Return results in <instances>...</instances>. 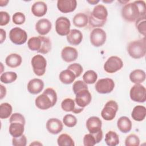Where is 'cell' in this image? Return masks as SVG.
Segmentation results:
<instances>
[{
  "label": "cell",
  "mask_w": 146,
  "mask_h": 146,
  "mask_svg": "<svg viewBox=\"0 0 146 146\" xmlns=\"http://www.w3.org/2000/svg\"><path fill=\"white\" fill-rule=\"evenodd\" d=\"M63 123L68 127H73L77 123V119L73 115L67 114L63 118Z\"/></svg>",
  "instance_id": "f35d334b"
},
{
  "label": "cell",
  "mask_w": 146,
  "mask_h": 146,
  "mask_svg": "<svg viewBox=\"0 0 146 146\" xmlns=\"http://www.w3.org/2000/svg\"><path fill=\"white\" fill-rule=\"evenodd\" d=\"M75 102L79 107L84 108L91 102L92 96L88 89H83L79 91L76 94Z\"/></svg>",
  "instance_id": "4fadbf2b"
},
{
  "label": "cell",
  "mask_w": 146,
  "mask_h": 146,
  "mask_svg": "<svg viewBox=\"0 0 146 146\" xmlns=\"http://www.w3.org/2000/svg\"><path fill=\"white\" fill-rule=\"evenodd\" d=\"M0 33H1V37H0V43H2L6 39V31L2 29H0Z\"/></svg>",
  "instance_id": "bcb514c9"
},
{
  "label": "cell",
  "mask_w": 146,
  "mask_h": 146,
  "mask_svg": "<svg viewBox=\"0 0 146 146\" xmlns=\"http://www.w3.org/2000/svg\"><path fill=\"white\" fill-rule=\"evenodd\" d=\"M98 78V75L93 70L87 71L83 75V80L86 84H94L96 82Z\"/></svg>",
  "instance_id": "8d00e7d4"
},
{
  "label": "cell",
  "mask_w": 146,
  "mask_h": 146,
  "mask_svg": "<svg viewBox=\"0 0 146 146\" xmlns=\"http://www.w3.org/2000/svg\"><path fill=\"white\" fill-rule=\"evenodd\" d=\"M145 2L135 1L125 4L121 9V16L127 22H136L138 19L145 17Z\"/></svg>",
  "instance_id": "6da1fadb"
},
{
  "label": "cell",
  "mask_w": 146,
  "mask_h": 146,
  "mask_svg": "<svg viewBox=\"0 0 146 146\" xmlns=\"http://www.w3.org/2000/svg\"><path fill=\"white\" fill-rule=\"evenodd\" d=\"M22 62L21 56L18 54L12 53L9 55L5 59V63L7 66L11 68H16L21 65Z\"/></svg>",
  "instance_id": "484cf974"
},
{
  "label": "cell",
  "mask_w": 146,
  "mask_h": 146,
  "mask_svg": "<svg viewBox=\"0 0 146 146\" xmlns=\"http://www.w3.org/2000/svg\"><path fill=\"white\" fill-rule=\"evenodd\" d=\"M127 51L129 56L134 59H140L144 57L146 53L145 36L141 39L129 42L127 46Z\"/></svg>",
  "instance_id": "277c9868"
},
{
  "label": "cell",
  "mask_w": 146,
  "mask_h": 146,
  "mask_svg": "<svg viewBox=\"0 0 146 146\" xmlns=\"http://www.w3.org/2000/svg\"><path fill=\"white\" fill-rule=\"evenodd\" d=\"M126 146H139L140 145V139L135 134H130L125 140Z\"/></svg>",
  "instance_id": "74e56055"
},
{
  "label": "cell",
  "mask_w": 146,
  "mask_h": 146,
  "mask_svg": "<svg viewBox=\"0 0 146 146\" xmlns=\"http://www.w3.org/2000/svg\"><path fill=\"white\" fill-rule=\"evenodd\" d=\"M9 38L12 43L17 45H21L27 41V34L25 30L16 27L10 31Z\"/></svg>",
  "instance_id": "9c48e42d"
},
{
  "label": "cell",
  "mask_w": 146,
  "mask_h": 146,
  "mask_svg": "<svg viewBox=\"0 0 146 146\" xmlns=\"http://www.w3.org/2000/svg\"><path fill=\"white\" fill-rule=\"evenodd\" d=\"M42 145V144H41V143H39V141H37L36 143V141H34V143H31L30 144V145Z\"/></svg>",
  "instance_id": "f907efd6"
},
{
  "label": "cell",
  "mask_w": 146,
  "mask_h": 146,
  "mask_svg": "<svg viewBox=\"0 0 146 146\" xmlns=\"http://www.w3.org/2000/svg\"><path fill=\"white\" fill-rule=\"evenodd\" d=\"M31 63L33 71L35 75L40 76L44 74L47 66V61L43 56L39 54L34 56L32 58Z\"/></svg>",
  "instance_id": "5b68a950"
},
{
  "label": "cell",
  "mask_w": 146,
  "mask_h": 146,
  "mask_svg": "<svg viewBox=\"0 0 146 146\" xmlns=\"http://www.w3.org/2000/svg\"><path fill=\"white\" fill-rule=\"evenodd\" d=\"M87 2L91 5H96L98 2H99V1H95V0H92V1H87Z\"/></svg>",
  "instance_id": "681fc988"
},
{
  "label": "cell",
  "mask_w": 146,
  "mask_h": 146,
  "mask_svg": "<svg viewBox=\"0 0 146 146\" xmlns=\"http://www.w3.org/2000/svg\"><path fill=\"white\" fill-rule=\"evenodd\" d=\"M41 45L42 39L40 36L30 38L27 41L28 47L32 51H36L38 52L40 49Z\"/></svg>",
  "instance_id": "1f68e13d"
},
{
  "label": "cell",
  "mask_w": 146,
  "mask_h": 146,
  "mask_svg": "<svg viewBox=\"0 0 146 146\" xmlns=\"http://www.w3.org/2000/svg\"><path fill=\"white\" fill-rule=\"evenodd\" d=\"M106 33L100 28H95L90 33V42L95 47H100L104 44L106 40Z\"/></svg>",
  "instance_id": "8fae6325"
},
{
  "label": "cell",
  "mask_w": 146,
  "mask_h": 146,
  "mask_svg": "<svg viewBox=\"0 0 146 146\" xmlns=\"http://www.w3.org/2000/svg\"><path fill=\"white\" fill-rule=\"evenodd\" d=\"M70 21L66 17H60L55 21V30L60 36L67 35L70 31Z\"/></svg>",
  "instance_id": "7c38bea8"
},
{
  "label": "cell",
  "mask_w": 146,
  "mask_h": 146,
  "mask_svg": "<svg viewBox=\"0 0 146 146\" xmlns=\"http://www.w3.org/2000/svg\"><path fill=\"white\" fill-rule=\"evenodd\" d=\"M105 141L108 146H115L119 143V135L114 131H108L105 136Z\"/></svg>",
  "instance_id": "4dcf8cb0"
},
{
  "label": "cell",
  "mask_w": 146,
  "mask_h": 146,
  "mask_svg": "<svg viewBox=\"0 0 146 146\" xmlns=\"http://www.w3.org/2000/svg\"><path fill=\"white\" fill-rule=\"evenodd\" d=\"M117 110V103L114 100H109L106 103L104 108L102 110L101 116L106 120H112L115 117Z\"/></svg>",
  "instance_id": "8992f818"
},
{
  "label": "cell",
  "mask_w": 146,
  "mask_h": 146,
  "mask_svg": "<svg viewBox=\"0 0 146 146\" xmlns=\"http://www.w3.org/2000/svg\"><path fill=\"white\" fill-rule=\"evenodd\" d=\"M78 56V51L76 48L72 47H65L61 51V56L62 59L67 63L75 61L77 59Z\"/></svg>",
  "instance_id": "ac0fdd59"
},
{
  "label": "cell",
  "mask_w": 146,
  "mask_h": 146,
  "mask_svg": "<svg viewBox=\"0 0 146 146\" xmlns=\"http://www.w3.org/2000/svg\"><path fill=\"white\" fill-rule=\"evenodd\" d=\"M117 126L120 132L126 133L131 130L132 122L128 117L121 116L117 120Z\"/></svg>",
  "instance_id": "d4e9b609"
},
{
  "label": "cell",
  "mask_w": 146,
  "mask_h": 146,
  "mask_svg": "<svg viewBox=\"0 0 146 146\" xmlns=\"http://www.w3.org/2000/svg\"><path fill=\"white\" fill-rule=\"evenodd\" d=\"M67 69L72 71L76 78L80 76L83 71V68L82 66L78 63H74L69 65L67 67Z\"/></svg>",
  "instance_id": "60d3db41"
},
{
  "label": "cell",
  "mask_w": 146,
  "mask_h": 146,
  "mask_svg": "<svg viewBox=\"0 0 146 146\" xmlns=\"http://www.w3.org/2000/svg\"><path fill=\"white\" fill-rule=\"evenodd\" d=\"M58 144L59 146H74L75 143L72 137L68 134L62 133L57 139Z\"/></svg>",
  "instance_id": "d6a6232c"
},
{
  "label": "cell",
  "mask_w": 146,
  "mask_h": 146,
  "mask_svg": "<svg viewBox=\"0 0 146 146\" xmlns=\"http://www.w3.org/2000/svg\"><path fill=\"white\" fill-rule=\"evenodd\" d=\"M74 25L78 27L82 28L85 27L88 22V18L87 15L82 13L76 14L72 19Z\"/></svg>",
  "instance_id": "f546056e"
},
{
  "label": "cell",
  "mask_w": 146,
  "mask_h": 146,
  "mask_svg": "<svg viewBox=\"0 0 146 146\" xmlns=\"http://www.w3.org/2000/svg\"><path fill=\"white\" fill-rule=\"evenodd\" d=\"M17 79V74L15 72L8 71L3 72L0 76V80L2 83L8 84L14 82Z\"/></svg>",
  "instance_id": "836d02e7"
},
{
  "label": "cell",
  "mask_w": 146,
  "mask_h": 146,
  "mask_svg": "<svg viewBox=\"0 0 146 146\" xmlns=\"http://www.w3.org/2000/svg\"><path fill=\"white\" fill-rule=\"evenodd\" d=\"M83 89H88L87 84L83 81L77 80L74 83L72 86V90L75 94H76L79 91Z\"/></svg>",
  "instance_id": "ee69618b"
},
{
  "label": "cell",
  "mask_w": 146,
  "mask_h": 146,
  "mask_svg": "<svg viewBox=\"0 0 146 146\" xmlns=\"http://www.w3.org/2000/svg\"><path fill=\"white\" fill-rule=\"evenodd\" d=\"M102 122L97 116H91L86 121V127L90 133H96L102 130Z\"/></svg>",
  "instance_id": "9a60e30c"
},
{
  "label": "cell",
  "mask_w": 146,
  "mask_h": 146,
  "mask_svg": "<svg viewBox=\"0 0 146 146\" xmlns=\"http://www.w3.org/2000/svg\"><path fill=\"white\" fill-rule=\"evenodd\" d=\"M95 87L96 91L99 94H108L113 91L115 87V83L111 78L100 79L97 81Z\"/></svg>",
  "instance_id": "30bf717a"
},
{
  "label": "cell",
  "mask_w": 146,
  "mask_h": 146,
  "mask_svg": "<svg viewBox=\"0 0 146 146\" xmlns=\"http://www.w3.org/2000/svg\"><path fill=\"white\" fill-rule=\"evenodd\" d=\"M47 11V5L42 1L35 2L31 7V12L37 17L44 16Z\"/></svg>",
  "instance_id": "cb8c5ba5"
},
{
  "label": "cell",
  "mask_w": 146,
  "mask_h": 146,
  "mask_svg": "<svg viewBox=\"0 0 146 146\" xmlns=\"http://www.w3.org/2000/svg\"><path fill=\"white\" fill-rule=\"evenodd\" d=\"M130 98L132 100L143 103L146 100V89L145 87L140 84H135L130 90Z\"/></svg>",
  "instance_id": "52a82bcc"
},
{
  "label": "cell",
  "mask_w": 146,
  "mask_h": 146,
  "mask_svg": "<svg viewBox=\"0 0 146 146\" xmlns=\"http://www.w3.org/2000/svg\"><path fill=\"white\" fill-rule=\"evenodd\" d=\"M108 11L103 5H98L94 7L89 17V23L93 27H102L106 22Z\"/></svg>",
  "instance_id": "3957f363"
},
{
  "label": "cell",
  "mask_w": 146,
  "mask_h": 146,
  "mask_svg": "<svg viewBox=\"0 0 146 146\" xmlns=\"http://www.w3.org/2000/svg\"><path fill=\"white\" fill-rule=\"evenodd\" d=\"M103 139L102 130L96 133H87L83 137V144L84 146H94L99 143Z\"/></svg>",
  "instance_id": "d6986e66"
},
{
  "label": "cell",
  "mask_w": 146,
  "mask_h": 146,
  "mask_svg": "<svg viewBox=\"0 0 146 146\" xmlns=\"http://www.w3.org/2000/svg\"><path fill=\"white\" fill-rule=\"evenodd\" d=\"M59 78L60 82L66 84L72 83L76 78L74 72L68 69H66L61 71L59 74Z\"/></svg>",
  "instance_id": "f1b7e54d"
},
{
  "label": "cell",
  "mask_w": 146,
  "mask_h": 146,
  "mask_svg": "<svg viewBox=\"0 0 146 146\" xmlns=\"http://www.w3.org/2000/svg\"><path fill=\"white\" fill-rule=\"evenodd\" d=\"M56 102V92L53 88H47L41 95L36 97L35 103L36 107L39 109L46 110L54 106Z\"/></svg>",
  "instance_id": "7a4b0ae2"
},
{
  "label": "cell",
  "mask_w": 146,
  "mask_h": 146,
  "mask_svg": "<svg viewBox=\"0 0 146 146\" xmlns=\"http://www.w3.org/2000/svg\"><path fill=\"white\" fill-rule=\"evenodd\" d=\"M12 107L8 103H3L0 105V118L2 119L8 118L12 113Z\"/></svg>",
  "instance_id": "e575fe53"
},
{
  "label": "cell",
  "mask_w": 146,
  "mask_h": 146,
  "mask_svg": "<svg viewBox=\"0 0 146 146\" xmlns=\"http://www.w3.org/2000/svg\"><path fill=\"white\" fill-rule=\"evenodd\" d=\"M74 100L71 98H66L61 103L62 110L66 112H72L75 113H79L83 111L84 108L79 107L75 104Z\"/></svg>",
  "instance_id": "2e32d148"
},
{
  "label": "cell",
  "mask_w": 146,
  "mask_h": 146,
  "mask_svg": "<svg viewBox=\"0 0 146 146\" xmlns=\"http://www.w3.org/2000/svg\"><path fill=\"white\" fill-rule=\"evenodd\" d=\"M63 123L57 118L49 119L46 123V128L47 131L54 135H56L63 129Z\"/></svg>",
  "instance_id": "e0dca14e"
},
{
  "label": "cell",
  "mask_w": 146,
  "mask_h": 146,
  "mask_svg": "<svg viewBox=\"0 0 146 146\" xmlns=\"http://www.w3.org/2000/svg\"><path fill=\"white\" fill-rule=\"evenodd\" d=\"M146 116V108L143 106L138 105L135 106L131 113L132 119L137 121L143 120Z\"/></svg>",
  "instance_id": "4316f807"
},
{
  "label": "cell",
  "mask_w": 146,
  "mask_h": 146,
  "mask_svg": "<svg viewBox=\"0 0 146 146\" xmlns=\"http://www.w3.org/2000/svg\"><path fill=\"white\" fill-rule=\"evenodd\" d=\"M123 66V62L120 58L117 56H110L104 64V70L106 72L112 74L120 70Z\"/></svg>",
  "instance_id": "ba28073f"
},
{
  "label": "cell",
  "mask_w": 146,
  "mask_h": 146,
  "mask_svg": "<svg viewBox=\"0 0 146 146\" xmlns=\"http://www.w3.org/2000/svg\"><path fill=\"white\" fill-rule=\"evenodd\" d=\"M10 123L9 131L10 134L13 137H19L23 135L25 129V124L17 121H11Z\"/></svg>",
  "instance_id": "7402d4cb"
},
{
  "label": "cell",
  "mask_w": 146,
  "mask_h": 146,
  "mask_svg": "<svg viewBox=\"0 0 146 146\" xmlns=\"http://www.w3.org/2000/svg\"><path fill=\"white\" fill-rule=\"evenodd\" d=\"M83 39V34L82 32L77 29H72L67 35V42L74 46L79 44Z\"/></svg>",
  "instance_id": "603a6c76"
},
{
  "label": "cell",
  "mask_w": 146,
  "mask_h": 146,
  "mask_svg": "<svg viewBox=\"0 0 146 146\" xmlns=\"http://www.w3.org/2000/svg\"><path fill=\"white\" fill-rule=\"evenodd\" d=\"M9 2V1H0V6H6L7 3Z\"/></svg>",
  "instance_id": "c3c4849f"
},
{
  "label": "cell",
  "mask_w": 146,
  "mask_h": 146,
  "mask_svg": "<svg viewBox=\"0 0 146 146\" xmlns=\"http://www.w3.org/2000/svg\"><path fill=\"white\" fill-rule=\"evenodd\" d=\"M12 21L15 25H22L26 21L25 15L22 13L17 12L13 14Z\"/></svg>",
  "instance_id": "7bdbcfd3"
},
{
  "label": "cell",
  "mask_w": 146,
  "mask_h": 146,
  "mask_svg": "<svg viewBox=\"0 0 146 146\" xmlns=\"http://www.w3.org/2000/svg\"><path fill=\"white\" fill-rule=\"evenodd\" d=\"M0 25L1 26H5L9 23L10 21V15L6 11H0Z\"/></svg>",
  "instance_id": "f6af8a7d"
},
{
  "label": "cell",
  "mask_w": 146,
  "mask_h": 146,
  "mask_svg": "<svg viewBox=\"0 0 146 146\" xmlns=\"http://www.w3.org/2000/svg\"><path fill=\"white\" fill-rule=\"evenodd\" d=\"M27 90L32 94L36 95L40 93L44 88V82L38 78H34L30 80L27 84Z\"/></svg>",
  "instance_id": "ffe728a7"
},
{
  "label": "cell",
  "mask_w": 146,
  "mask_h": 146,
  "mask_svg": "<svg viewBox=\"0 0 146 146\" xmlns=\"http://www.w3.org/2000/svg\"><path fill=\"white\" fill-rule=\"evenodd\" d=\"M52 24L51 22L45 18L39 19L35 24V30L40 35L47 34L51 30Z\"/></svg>",
  "instance_id": "44dd1931"
},
{
  "label": "cell",
  "mask_w": 146,
  "mask_h": 146,
  "mask_svg": "<svg viewBox=\"0 0 146 146\" xmlns=\"http://www.w3.org/2000/svg\"><path fill=\"white\" fill-rule=\"evenodd\" d=\"M12 144L14 146H25L27 144V139L25 135H22L19 137H13Z\"/></svg>",
  "instance_id": "b9f144b4"
},
{
  "label": "cell",
  "mask_w": 146,
  "mask_h": 146,
  "mask_svg": "<svg viewBox=\"0 0 146 146\" xmlns=\"http://www.w3.org/2000/svg\"><path fill=\"white\" fill-rule=\"evenodd\" d=\"M136 27L139 33L143 35L144 36H145L146 33L145 17H143L138 19L136 21Z\"/></svg>",
  "instance_id": "ab89813d"
},
{
  "label": "cell",
  "mask_w": 146,
  "mask_h": 146,
  "mask_svg": "<svg viewBox=\"0 0 146 146\" xmlns=\"http://www.w3.org/2000/svg\"><path fill=\"white\" fill-rule=\"evenodd\" d=\"M77 6L76 0H58L57 7L63 13H68L74 11Z\"/></svg>",
  "instance_id": "5bb4252c"
},
{
  "label": "cell",
  "mask_w": 146,
  "mask_h": 146,
  "mask_svg": "<svg viewBox=\"0 0 146 146\" xmlns=\"http://www.w3.org/2000/svg\"><path fill=\"white\" fill-rule=\"evenodd\" d=\"M40 37L42 39V45L40 49L38 51V52L42 54H46L51 50V42L47 37L42 35H40Z\"/></svg>",
  "instance_id": "d590c367"
},
{
  "label": "cell",
  "mask_w": 146,
  "mask_h": 146,
  "mask_svg": "<svg viewBox=\"0 0 146 146\" xmlns=\"http://www.w3.org/2000/svg\"><path fill=\"white\" fill-rule=\"evenodd\" d=\"M103 2H105V3H107V2L110 3V2H112V1H103Z\"/></svg>",
  "instance_id": "816d5d0a"
},
{
  "label": "cell",
  "mask_w": 146,
  "mask_h": 146,
  "mask_svg": "<svg viewBox=\"0 0 146 146\" xmlns=\"http://www.w3.org/2000/svg\"><path fill=\"white\" fill-rule=\"evenodd\" d=\"M145 72L140 69H136L132 71L129 74L130 80L135 84H140L145 79Z\"/></svg>",
  "instance_id": "83f0119b"
},
{
  "label": "cell",
  "mask_w": 146,
  "mask_h": 146,
  "mask_svg": "<svg viewBox=\"0 0 146 146\" xmlns=\"http://www.w3.org/2000/svg\"><path fill=\"white\" fill-rule=\"evenodd\" d=\"M0 89H1V95H0V99H2L3 98H4L6 94V88L2 85H0Z\"/></svg>",
  "instance_id": "7dc6e473"
}]
</instances>
